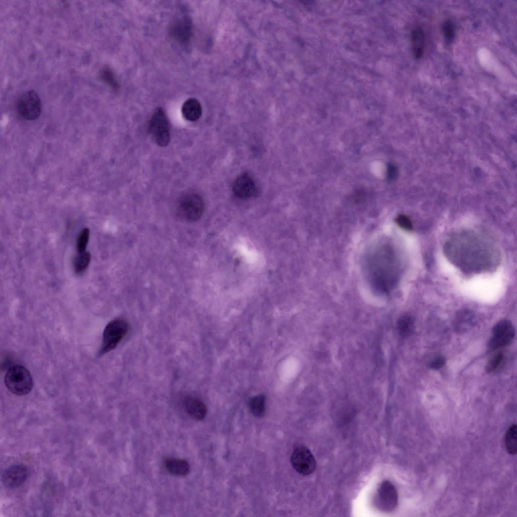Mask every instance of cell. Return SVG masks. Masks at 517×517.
Masks as SVG:
<instances>
[{
    "instance_id": "24",
    "label": "cell",
    "mask_w": 517,
    "mask_h": 517,
    "mask_svg": "<svg viewBox=\"0 0 517 517\" xmlns=\"http://www.w3.org/2000/svg\"><path fill=\"white\" fill-rule=\"evenodd\" d=\"M101 77L104 81L114 89H117L119 88L118 83L111 70L104 69L101 73Z\"/></svg>"
},
{
    "instance_id": "25",
    "label": "cell",
    "mask_w": 517,
    "mask_h": 517,
    "mask_svg": "<svg viewBox=\"0 0 517 517\" xmlns=\"http://www.w3.org/2000/svg\"><path fill=\"white\" fill-rule=\"evenodd\" d=\"M395 221L399 226L405 230L410 231L413 229L411 221L405 215H400L398 216L395 219Z\"/></svg>"
},
{
    "instance_id": "23",
    "label": "cell",
    "mask_w": 517,
    "mask_h": 517,
    "mask_svg": "<svg viewBox=\"0 0 517 517\" xmlns=\"http://www.w3.org/2000/svg\"><path fill=\"white\" fill-rule=\"evenodd\" d=\"M503 358L504 355L501 352L494 355L489 361L486 366V371L490 373L496 370L502 363Z\"/></svg>"
},
{
    "instance_id": "19",
    "label": "cell",
    "mask_w": 517,
    "mask_h": 517,
    "mask_svg": "<svg viewBox=\"0 0 517 517\" xmlns=\"http://www.w3.org/2000/svg\"><path fill=\"white\" fill-rule=\"evenodd\" d=\"M517 433L516 425L512 424L508 429L505 438V443L506 449L509 453L515 455L517 452Z\"/></svg>"
},
{
    "instance_id": "21",
    "label": "cell",
    "mask_w": 517,
    "mask_h": 517,
    "mask_svg": "<svg viewBox=\"0 0 517 517\" xmlns=\"http://www.w3.org/2000/svg\"><path fill=\"white\" fill-rule=\"evenodd\" d=\"M186 20L178 22L174 24L173 28L174 34H177L179 38L184 40L188 38L190 29L189 23Z\"/></svg>"
},
{
    "instance_id": "7",
    "label": "cell",
    "mask_w": 517,
    "mask_h": 517,
    "mask_svg": "<svg viewBox=\"0 0 517 517\" xmlns=\"http://www.w3.org/2000/svg\"><path fill=\"white\" fill-rule=\"evenodd\" d=\"M290 462L294 469L302 475L313 473L316 468L314 456L309 449L303 446H298L293 449Z\"/></svg>"
},
{
    "instance_id": "3",
    "label": "cell",
    "mask_w": 517,
    "mask_h": 517,
    "mask_svg": "<svg viewBox=\"0 0 517 517\" xmlns=\"http://www.w3.org/2000/svg\"><path fill=\"white\" fill-rule=\"evenodd\" d=\"M5 383L10 392L18 395L29 393L33 387L30 372L25 367L18 364L9 368L5 376Z\"/></svg>"
},
{
    "instance_id": "16",
    "label": "cell",
    "mask_w": 517,
    "mask_h": 517,
    "mask_svg": "<svg viewBox=\"0 0 517 517\" xmlns=\"http://www.w3.org/2000/svg\"><path fill=\"white\" fill-rule=\"evenodd\" d=\"M412 52L416 59L421 58L424 51V34L420 27L415 28L411 33Z\"/></svg>"
},
{
    "instance_id": "28",
    "label": "cell",
    "mask_w": 517,
    "mask_h": 517,
    "mask_svg": "<svg viewBox=\"0 0 517 517\" xmlns=\"http://www.w3.org/2000/svg\"><path fill=\"white\" fill-rule=\"evenodd\" d=\"M398 176V170L393 165H389L387 169V177L389 180H395Z\"/></svg>"
},
{
    "instance_id": "17",
    "label": "cell",
    "mask_w": 517,
    "mask_h": 517,
    "mask_svg": "<svg viewBox=\"0 0 517 517\" xmlns=\"http://www.w3.org/2000/svg\"><path fill=\"white\" fill-rule=\"evenodd\" d=\"M415 322L414 318L410 315L401 317L397 323V329L399 334L402 337H407L413 332Z\"/></svg>"
},
{
    "instance_id": "15",
    "label": "cell",
    "mask_w": 517,
    "mask_h": 517,
    "mask_svg": "<svg viewBox=\"0 0 517 517\" xmlns=\"http://www.w3.org/2000/svg\"><path fill=\"white\" fill-rule=\"evenodd\" d=\"M181 113L187 120L194 122L199 119L202 114V107L199 101L194 98H189L183 104Z\"/></svg>"
},
{
    "instance_id": "2",
    "label": "cell",
    "mask_w": 517,
    "mask_h": 517,
    "mask_svg": "<svg viewBox=\"0 0 517 517\" xmlns=\"http://www.w3.org/2000/svg\"><path fill=\"white\" fill-rule=\"evenodd\" d=\"M204 210L202 197L195 192H188L181 195L176 204V213L186 222H195L199 220Z\"/></svg>"
},
{
    "instance_id": "18",
    "label": "cell",
    "mask_w": 517,
    "mask_h": 517,
    "mask_svg": "<svg viewBox=\"0 0 517 517\" xmlns=\"http://www.w3.org/2000/svg\"><path fill=\"white\" fill-rule=\"evenodd\" d=\"M265 397L259 395L252 397L248 402V407L251 413L255 417H263L265 413Z\"/></svg>"
},
{
    "instance_id": "9",
    "label": "cell",
    "mask_w": 517,
    "mask_h": 517,
    "mask_svg": "<svg viewBox=\"0 0 517 517\" xmlns=\"http://www.w3.org/2000/svg\"><path fill=\"white\" fill-rule=\"evenodd\" d=\"M234 194L240 199H246L256 196L258 187L253 177L248 173H243L235 179L232 186Z\"/></svg>"
},
{
    "instance_id": "1",
    "label": "cell",
    "mask_w": 517,
    "mask_h": 517,
    "mask_svg": "<svg viewBox=\"0 0 517 517\" xmlns=\"http://www.w3.org/2000/svg\"><path fill=\"white\" fill-rule=\"evenodd\" d=\"M379 249L369 258L368 271L374 287L386 293L390 291L394 283V258L389 246L381 245Z\"/></svg>"
},
{
    "instance_id": "8",
    "label": "cell",
    "mask_w": 517,
    "mask_h": 517,
    "mask_svg": "<svg viewBox=\"0 0 517 517\" xmlns=\"http://www.w3.org/2000/svg\"><path fill=\"white\" fill-rule=\"evenodd\" d=\"M515 335L514 327L509 321L503 320L498 322L493 327L488 347L495 350L509 344Z\"/></svg>"
},
{
    "instance_id": "5",
    "label": "cell",
    "mask_w": 517,
    "mask_h": 517,
    "mask_svg": "<svg viewBox=\"0 0 517 517\" xmlns=\"http://www.w3.org/2000/svg\"><path fill=\"white\" fill-rule=\"evenodd\" d=\"M128 330V324L124 320L114 319L106 326L98 355H101L115 348L122 340Z\"/></svg>"
},
{
    "instance_id": "20",
    "label": "cell",
    "mask_w": 517,
    "mask_h": 517,
    "mask_svg": "<svg viewBox=\"0 0 517 517\" xmlns=\"http://www.w3.org/2000/svg\"><path fill=\"white\" fill-rule=\"evenodd\" d=\"M91 260V255L88 251L79 253L74 261V270L76 274H82L88 267Z\"/></svg>"
},
{
    "instance_id": "22",
    "label": "cell",
    "mask_w": 517,
    "mask_h": 517,
    "mask_svg": "<svg viewBox=\"0 0 517 517\" xmlns=\"http://www.w3.org/2000/svg\"><path fill=\"white\" fill-rule=\"evenodd\" d=\"M90 235L89 229L84 228L79 234L77 240V249L79 253L85 251Z\"/></svg>"
},
{
    "instance_id": "14",
    "label": "cell",
    "mask_w": 517,
    "mask_h": 517,
    "mask_svg": "<svg viewBox=\"0 0 517 517\" xmlns=\"http://www.w3.org/2000/svg\"><path fill=\"white\" fill-rule=\"evenodd\" d=\"M164 467L171 475L176 476H185L190 471L188 462L182 458H167L164 461Z\"/></svg>"
},
{
    "instance_id": "10",
    "label": "cell",
    "mask_w": 517,
    "mask_h": 517,
    "mask_svg": "<svg viewBox=\"0 0 517 517\" xmlns=\"http://www.w3.org/2000/svg\"><path fill=\"white\" fill-rule=\"evenodd\" d=\"M28 468L24 464H15L7 468L2 475V482L8 488L21 486L28 476Z\"/></svg>"
},
{
    "instance_id": "4",
    "label": "cell",
    "mask_w": 517,
    "mask_h": 517,
    "mask_svg": "<svg viewBox=\"0 0 517 517\" xmlns=\"http://www.w3.org/2000/svg\"><path fill=\"white\" fill-rule=\"evenodd\" d=\"M147 131L158 145L165 147L169 144L170 140L169 124L161 108H157L152 114L147 124Z\"/></svg>"
},
{
    "instance_id": "26",
    "label": "cell",
    "mask_w": 517,
    "mask_h": 517,
    "mask_svg": "<svg viewBox=\"0 0 517 517\" xmlns=\"http://www.w3.org/2000/svg\"><path fill=\"white\" fill-rule=\"evenodd\" d=\"M444 36L447 41H451L454 35V29L453 23L450 21L445 22L443 27Z\"/></svg>"
},
{
    "instance_id": "6",
    "label": "cell",
    "mask_w": 517,
    "mask_h": 517,
    "mask_svg": "<svg viewBox=\"0 0 517 517\" xmlns=\"http://www.w3.org/2000/svg\"><path fill=\"white\" fill-rule=\"evenodd\" d=\"M16 109L18 114L23 119L30 121L36 120L41 114V100L34 90L27 91L18 98Z\"/></svg>"
},
{
    "instance_id": "27",
    "label": "cell",
    "mask_w": 517,
    "mask_h": 517,
    "mask_svg": "<svg viewBox=\"0 0 517 517\" xmlns=\"http://www.w3.org/2000/svg\"><path fill=\"white\" fill-rule=\"evenodd\" d=\"M445 361V358L443 356H437L430 361L429 366L433 369H439L444 365Z\"/></svg>"
},
{
    "instance_id": "11",
    "label": "cell",
    "mask_w": 517,
    "mask_h": 517,
    "mask_svg": "<svg viewBox=\"0 0 517 517\" xmlns=\"http://www.w3.org/2000/svg\"><path fill=\"white\" fill-rule=\"evenodd\" d=\"M378 506L382 510L390 511L397 504L398 495L394 486L388 481L383 482L380 486L377 495Z\"/></svg>"
},
{
    "instance_id": "12",
    "label": "cell",
    "mask_w": 517,
    "mask_h": 517,
    "mask_svg": "<svg viewBox=\"0 0 517 517\" xmlns=\"http://www.w3.org/2000/svg\"><path fill=\"white\" fill-rule=\"evenodd\" d=\"M183 405L186 412L194 420H202L206 415V405L201 400L195 397H185L183 400Z\"/></svg>"
},
{
    "instance_id": "13",
    "label": "cell",
    "mask_w": 517,
    "mask_h": 517,
    "mask_svg": "<svg viewBox=\"0 0 517 517\" xmlns=\"http://www.w3.org/2000/svg\"><path fill=\"white\" fill-rule=\"evenodd\" d=\"M476 323V317L472 312L462 311L456 315L454 320L453 327L457 333H463L473 328Z\"/></svg>"
}]
</instances>
